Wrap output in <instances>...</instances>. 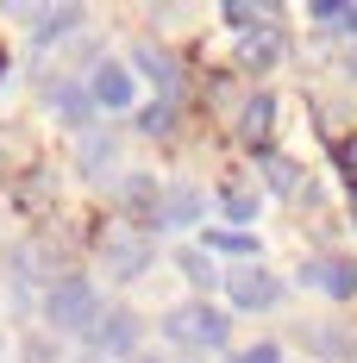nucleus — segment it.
Listing matches in <instances>:
<instances>
[{
	"mask_svg": "<svg viewBox=\"0 0 357 363\" xmlns=\"http://www.w3.org/2000/svg\"><path fill=\"white\" fill-rule=\"evenodd\" d=\"M19 351H26L19 363H57V345H50V338H26Z\"/></svg>",
	"mask_w": 357,
	"mask_h": 363,
	"instance_id": "nucleus-22",
	"label": "nucleus"
},
{
	"mask_svg": "<svg viewBox=\"0 0 357 363\" xmlns=\"http://www.w3.org/2000/svg\"><path fill=\"white\" fill-rule=\"evenodd\" d=\"M276 57H282V26H276V19L238 32V63H245V69H270Z\"/></svg>",
	"mask_w": 357,
	"mask_h": 363,
	"instance_id": "nucleus-6",
	"label": "nucleus"
},
{
	"mask_svg": "<svg viewBox=\"0 0 357 363\" xmlns=\"http://www.w3.org/2000/svg\"><path fill=\"white\" fill-rule=\"evenodd\" d=\"M50 113H57L63 125H82V119L94 113V94H88V88H75V82H63V88L50 94Z\"/></svg>",
	"mask_w": 357,
	"mask_h": 363,
	"instance_id": "nucleus-15",
	"label": "nucleus"
},
{
	"mask_svg": "<svg viewBox=\"0 0 357 363\" xmlns=\"http://www.w3.org/2000/svg\"><path fill=\"white\" fill-rule=\"evenodd\" d=\"M201 207H207V201H201V188H170V194H163V225H194V219H201Z\"/></svg>",
	"mask_w": 357,
	"mask_h": 363,
	"instance_id": "nucleus-14",
	"label": "nucleus"
},
{
	"mask_svg": "<svg viewBox=\"0 0 357 363\" xmlns=\"http://www.w3.org/2000/svg\"><path fill=\"white\" fill-rule=\"evenodd\" d=\"M132 69L150 75V82L163 88V101H176V94H182V63L170 57V50H157V44H138V50H132Z\"/></svg>",
	"mask_w": 357,
	"mask_h": 363,
	"instance_id": "nucleus-8",
	"label": "nucleus"
},
{
	"mask_svg": "<svg viewBox=\"0 0 357 363\" xmlns=\"http://www.w3.org/2000/svg\"><path fill=\"white\" fill-rule=\"evenodd\" d=\"M301 282H307V289H320V294H332V301H345V294H357L351 289V263H307V269H301Z\"/></svg>",
	"mask_w": 357,
	"mask_h": 363,
	"instance_id": "nucleus-11",
	"label": "nucleus"
},
{
	"mask_svg": "<svg viewBox=\"0 0 357 363\" xmlns=\"http://www.w3.org/2000/svg\"><path fill=\"white\" fill-rule=\"evenodd\" d=\"M170 119H176V107L163 101V107H150V113H144V132H170Z\"/></svg>",
	"mask_w": 357,
	"mask_h": 363,
	"instance_id": "nucleus-24",
	"label": "nucleus"
},
{
	"mask_svg": "<svg viewBox=\"0 0 357 363\" xmlns=\"http://www.w3.org/2000/svg\"><path fill=\"white\" fill-rule=\"evenodd\" d=\"M88 94H94V107L101 113H126L132 101H138V82H132V63H94V75H88Z\"/></svg>",
	"mask_w": 357,
	"mask_h": 363,
	"instance_id": "nucleus-5",
	"label": "nucleus"
},
{
	"mask_svg": "<svg viewBox=\"0 0 357 363\" xmlns=\"http://www.w3.org/2000/svg\"><path fill=\"white\" fill-rule=\"evenodd\" d=\"M351 289H357V263H351Z\"/></svg>",
	"mask_w": 357,
	"mask_h": 363,
	"instance_id": "nucleus-26",
	"label": "nucleus"
},
{
	"mask_svg": "<svg viewBox=\"0 0 357 363\" xmlns=\"http://www.w3.org/2000/svg\"><path fill=\"white\" fill-rule=\"evenodd\" d=\"M57 282H63V276H57V263H50L44 245H19V251H13V263H6V289H13V307H19V313H32L38 301H50Z\"/></svg>",
	"mask_w": 357,
	"mask_h": 363,
	"instance_id": "nucleus-1",
	"label": "nucleus"
},
{
	"mask_svg": "<svg viewBox=\"0 0 357 363\" xmlns=\"http://www.w3.org/2000/svg\"><path fill=\"white\" fill-rule=\"evenodd\" d=\"M270 125H276V101H270V94L245 101V119H238V138H245V145H263V138H270Z\"/></svg>",
	"mask_w": 357,
	"mask_h": 363,
	"instance_id": "nucleus-13",
	"label": "nucleus"
},
{
	"mask_svg": "<svg viewBox=\"0 0 357 363\" xmlns=\"http://www.w3.org/2000/svg\"><path fill=\"white\" fill-rule=\"evenodd\" d=\"M176 263H182V276H188L194 289H214V257H207V251H182Z\"/></svg>",
	"mask_w": 357,
	"mask_h": 363,
	"instance_id": "nucleus-19",
	"label": "nucleus"
},
{
	"mask_svg": "<svg viewBox=\"0 0 357 363\" xmlns=\"http://www.w3.org/2000/svg\"><path fill=\"white\" fill-rule=\"evenodd\" d=\"M207 251H226V257H238V263H251L257 257V238H245V232H214Z\"/></svg>",
	"mask_w": 357,
	"mask_h": 363,
	"instance_id": "nucleus-20",
	"label": "nucleus"
},
{
	"mask_svg": "<svg viewBox=\"0 0 357 363\" xmlns=\"http://www.w3.org/2000/svg\"><path fill=\"white\" fill-rule=\"evenodd\" d=\"M107 269L113 276H119V282H126V276H138L144 263H150V238H144V232H107Z\"/></svg>",
	"mask_w": 357,
	"mask_h": 363,
	"instance_id": "nucleus-7",
	"label": "nucleus"
},
{
	"mask_svg": "<svg viewBox=\"0 0 357 363\" xmlns=\"http://www.w3.org/2000/svg\"><path fill=\"white\" fill-rule=\"evenodd\" d=\"M0 351H6V338H0Z\"/></svg>",
	"mask_w": 357,
	"mask_h": 363,
	"instance_id": "nucleus-28",
	"label": "nucleus"
},
{
	"mask_svg": "<svg viewBox=\"0 0 357 363\" xmlns=\"http://www.w3.org/2000/svg\"><path fill=\"white\" fill-rule=\"evenodd\" d=\"M75 169L88 182H107L113 169H119V138H107V132H88L82 138V150H75Z\"/></svg>",
	"mask_w": 357,
	"mask_h": 363,
	"instance_id": "nucleus-9",
	"label": "nucleus"
},
{
	"mask_svg": "<svg viewBox=\"0 0 357 363\" xmlns=\"http://www.w3.org/2000/svg\"><path fill=\"white\" fill-rule=\"evenodd\" d=\"M226 294H232V307H245V313H270V307L282 301V282H276L270 269H257V263H238V269L226 276Z\"/></svg>",
	"mask_w": 357,
	"mask_h": 363,
	"instance_id": "nucleus-4",
	"label": "nucleus"
},
{
	"mask_svg": "<svg viewBox=\"0 0 357 363\" xmlns=\"http://www.w3.org/2000/svg\"><path fill=\"white\" fill-rule=\"evenodd\" d=\"M163 332H170V345H176L182 357H207V351H219L226 345V313H214V307H176L170 320H163Z\"/></svg>",
	"mask_w": 357,
	"mask_h": 363,
	"instance_id": "nucleus-2",
	"label": "nucleus"
},
{
	"mask_svg": "<svg viewBox=\"0 0 357 363\" xmlns=\"http://www.w3.org/2000/svg\"><path fill=\"white\" fill-rule=\"evenodd\" d=\"M119 207L126 213H163V188L150 176H126L119 182Z\"/></svg>",
	"mask_w": 357,
	"mask_h": 363,
	"instance_id": "nucleus-12",
	"label": "nucleus"
},
{
	"mask_svg": "<svg viewBox=\"0 0 357 363\" xmlns=\"http://www.w3.org/2000/svg\"><path fill=\"white\" fill-rule=\"evenodd\" d=\"M94 351H107V357H132V351H138V320H132V313H101V326H94Z\"/></svg>",
	"mask_w": 357,
	"mask_h": 363,
	"instance_id": "nucleus-10",
	"label": "nucleus"
},
{
	"mask_svg": "<svg viewBox=\"0 0 357 363\" xmlns=\"http://www.w3.org/2000/svg\"><path fill=\"white\" fill-rule=\"evenodd\" d=\"M351 75H357V50H351Z\"/></svg>",
	"mask_w": 357,
	"mask_h": 363,
	"instance_id": "nucleus-27",
	"label": "nucleus"
},
{
	"mask_svg": "<svg viewBox=\"0 0 357 363\" xmlns=\"http://www.w3.org/2000/svg\"><path fill=\"white\" fill-rule=\"evenodd\" d=\"M232 363H282V351H276V345H251V351H238Z\"/></svg>",
	"mask_w": 357,
	"mask_h": 363,
	"instance_id": "nucleus-23",
	"label": "nucleus"
},
{
	"mask_svg": "<svg viewBox=\"0 0 357 363\" xmlns=\"http://www.w3.org/2000/svg\"><path fill=\"white\" fill-rule=\"evenodd\" d=\"M219 213L232 219V225H251V219H257V194H251V188H226V194H219Z\"/></svg>",
	"mask_w": 357,
	"mask_h": 363,
	"instance_id": "nucleus-18",
	"label": "nucleus"
},
{
	"mask_svg": "<svg viewBox=\"0 0 357 363\" xmlns=\"http://www.w3.org/2000/svg\"><path fill=\"white\" fill-rule=\"evenodd\" d=\"M226 19L245 32V26H263V19H276V13H270V6H251V0H226Z\"/></svg>",
	"mask_w": 357,
	"mask_h": 363,
	"instance_id": "nucleus-21",
	"label": "nucleus"
},
{
	"mask_svg": "<svg viewBox=\"0 0 357 363\" xmlns=\"http://www.w3.org/2000/svg\"><path fill=\"white\" fill-rule=\"evenodd\" d=\"M88 363H94V357H88Z\"/></svg>",
	"mask_w": 357,
	"mask_h": 363,
	"instance_id": "nucleus-29",
	"label": "nucleus"
},
{
	"mask_svg": "<svg viewBox=\"0 0 357 363\" xmlns=\"http://www.w3.org/2000/svg\"><path fill=\"white\" fill-rule=\"evenodd\" d=\"M75 26H82V6H44V19H38V50L57 44L63 32H75Z\"/></svg>",
	"mask_w": 357,
	"mask_h": 363,
	"instance_id": "nucleus-16",
	"label": "nucleus"
},
{
	"mask_svg": "<svg viewBox=\"0 0 357 363\" xmlns=\"http://www.w3.org/2000/svg\"><path fill=\"white\" fill-rule=\"evenodd\" d=\"M257 157H263V182H270L276 194H295V188H301V169H295L288 157H270V150H257Z\"/></svg>",
	"mask_w": 357,
	"mask_h": 363,
	"instance_id": "nucleus-17",
	"label": "nucleus"
},
{
	"mask_svg": "<svg viewBox=\"0 0 357 363\" xmlns=\"http://www.w3.org/2000/svg\"><path fill=\"white\" fill-rule=\"evenodd\" d=\"M339 169H345V176L357 182V138H351V145H345V150H339Z\"/></svg>",
	"mask_w": 357,
	"mask_h": 363,
	"instance_id": "nucleus-25",
	"label": "nucleus"
},
{
	"mask_svg": "<svg viewBox=\"0 0 357 363\" xmlns=\"http://www.w3.org/2000/svg\"><path fill=\"white\" fill-rule=\"evenodd\" d=\"M44 313H50L57 332H94L101 326V294H94V282H82V276H63L50 289V301H44Z\"/></svg>",
	"mask_w": 357,
	"mask_h": 363,
	"instance_id": "nucleus-3",
	"label": "nucleus"
}]
</instances>
